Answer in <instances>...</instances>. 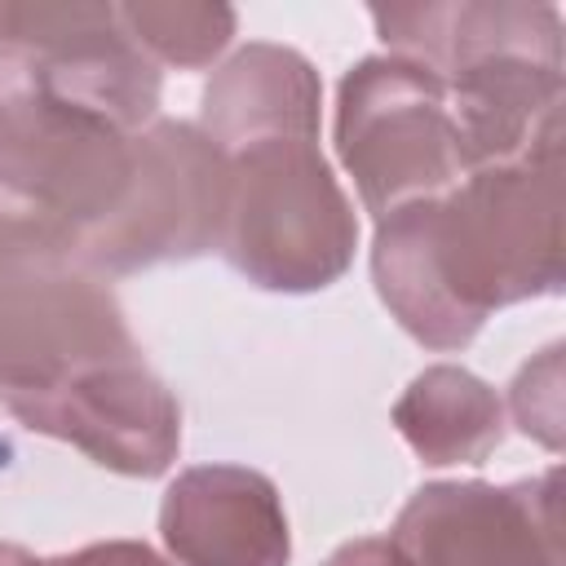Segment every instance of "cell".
<instances>
[{
  "label": "cell",
  "mask_w": 566,
  "mask_h": 566,
  "mask_svg": "<svg viewBox=\"0 0 566 566\" xmlns=\"http://www.w3.org/2000/svg\"><path fill=\"white\" fill-rule=\"evenodd\" d=\"M371 283L424 349H464L482 323L562 292V150L464 172L376 221Z\"/></svg>",
  "instance_id": "cell-1"
},
{
  "label": "cell",
  "mask_w": 566,
  "mask_h": 566,
  "mask_svg": "<svg viewBox=\"0 0 566 566\" xmlns=\"http://www.w3.org/2000/svg\"><path fill=\"white\" fill-rule=\"evenodd\" d=\"M133 177V133L0 53V265L75 261Z\"/></svg>",
  "instance_id": "cell-2"
},
{
  "label": "cell",
  "mask_w": 566,
  "mask_h": 566,
  "mask_svg": "<svg viewBox=\"0 0 566 566\" xmlns=\"http://www.w3.org/2000/svg\"><path fill=\"white\" fill-rule=\"evenodd\" d=\"M358 248V217L318 142L270 137L226 155L217 252L261 292L332 287Z\"/></svg>",
  "instance_id": "cell-3"
},
{
  "label": "cell",
  "mask_w": 566,
  "mask_h": 566,
  "mask_svg": "<svg viewBox=\"0 0 566 566\" xmlns=\"http://www.w3.org/2000/svg\"><path fill=\"white\" fill-rule=\"evenodd\" d=\"M332 142L376 221L464 177L447 80L398 53H371L340 75Z\"/></svg>",
  "instance_id": "cell-4"
},
{
  "label": "cell",
  "mask_w": 566,
  "mask_h": 566,
  "mask_svg": "<svg viewBox=\"0 0 566 566\" xmlns=\"http://www.w3.org/2000/svg\"><path fill=\"white\" fill-rule=\"evenodd\" d=\"M226 208V155L186 119H150L133 133V177L115 212L75 252L88 274H137L195 261L217 248Z\"/></svg>",
  "instance_id": "cell-5"
},
{
  "label": "cell",
  "mask_w": 566,
  "mask_h": 566,
  "mask_svg": "<svg viewBox=\"0 0 566 566\" xmlns=\"http://www.w3.org/2000/svg\"><path fill=\"white\" fill-rule=\"evenodd\" d=\"M142 358L115 292L75 261L0 265V398Z\"/></svg>",
  "instance_id": "cell-6"
},
{
  "label": "cell",
  "mask_w": 566,
  "mask_h": 566,
  "mask_svg": "<svg viewBox=\"0 0 566 566\" xmlns=\"http://www.w3.org/2000/svg\"><path fill=\"white\" fill-rule=\"evenodd\" d=\"M389 539L411 566H566L562 469L517 482H424Z\"/></svg>",
  "instance_id": "cell-7"
},
{
  "label": "cell",
  "mask_w": 566,
  "mask_h": 566,
  "mask_svg": "<svg viewBox=\"0 0 566 566\" xmlns=\"http://www.w3.org/2000/svg\"><path fill=\"white\" fill-rule=\"evenodd\" d=\"M0 53L124 133H142L159 111V66L124 35L115 4L0 0Z\"/></svg>",
  "instance_id": "cell-8"
},
{
  "label": "cell",
  "mask_w": 566,
  "mask_h": 566,
  "mask_svg": "<svg viewBox=\"0 0 566 566\" xmlns=\"http://www.w3.org/2000/svg\"><path fill=\"white\" fill-rule=\"evenodd\" d=\"M4 411L53 442H71L119 478H164L181 451V402L146 358L88 367L40 394L0 398Z\"/></svg>",
  "instance_id": "cell-9"
},
{
  "label": "cell",
  "mask_w": 566,
  "mask_h": 566,
  "mask_svg": "<svg viewBox=\"0 0 566 566\" xmlns=\"http://www.w3.org/2000/svg\"><path fill=\"white\" fill-rule=\"evenodd\" d=\"M159 539L172 566H287L292 526L274 478L248 464H190L159 500Z\"/></svg>",
  "instance_id": "cell-10"
},
{
  "label": "cell",
  "mask_w": 566,
  "mask_h": 566,
  "mask_svg": "<svg viewBox=\"0 0 566 566\" xmlns=\"http://www.w3.org/2000/svg\"><path fill=\"white\" fill-rule=\"evenodd\" d=\"M464 172L562 150V62L500 53L447 80Z\"/></svg>",
  "instance_id": "cell-11"
},
{
  "label": "cell",
  "mask_w": 566,
  "mask_h": 566,
  "mask_svg": "<svg viewBox=\"0 0 566 566\" xmlns=\"http://www.w3.org/2000/svg\"><path fill=\"white\" fill-rule=\"evenodd\" d=\"M367 13L389 53L424 62L442 80L500 53L562 62L557 4L451 0V4H371Z\"/></svg>",
  "instance_id": "cell-12"
},
{
  "label": "cell",
  "mask_w": 566,
  "mask_h": 566,
  "mask_svg": "<svg viewBox=\"0 0 566 566\" xmlns=\"http://www.w3.org/2000/svg\"><path fill=\"white\" fill-rule=\"evenodd\" d=\"M318 111L323 80L314 62L287 44L252 40L234 49L203 84L199 128L221 155H234L270 137L318 142Z\"/></svg>",
  "instance_id": "cell-13"
},
{
  "label": "cell",
  "mask_w": 566,
  "mask_h": 566,
  "mask_svg": "<svg viewBox=\"0 0 566 566\" xmlns=\"http://www.w3.org/2000/svg\"><path fill=\"white\" fill-rule=\"evenodd\" d=\"M398 438L433 469L482 464L504 442V398L455 363H433L398 394L389 411Z\"/></svg>",
  "instance_id": "cell-14"
},
{
  "label": "cell",
  "mask_w": 566,
  "mask_h": 566,
  "mask_svg": "<svg viewBox=\"0 0 566 566\" xmlns=\"http://www.w3.org/2000/svg\"><path fill=\"white\" fill-rule=\"evenodd\" d=\"M124 35L155 62L177 71H203L212 66L239 27V13L230 4H195V0H128L115 4Z\"/></svg>",
  "instance_id": "cell-15"
},
{
  "label": "cell",
  "mask_w": 566,
  "mask_h": 566,
  "mask_svg": "<svg viewBox=\"0 0 566 566\" xmlns=\"http://www.w3.org/2000/svg\"><path fill=\"white\" fill-rule=\"evenodd\" d=\"M504 416L517 424V433H526L531 442H539L544 451H562L566 442V389H562V340H553L548 349H539L531 363H522V371L509 385V407Z\"/></svg>",
  "instance_id": "cell-16"
},
{
  "label": "cell",
  "mask_w": 566,
  "mask_h": 566,
  "mask_svg": "<svg viewBox=\"0 0 566 566\" xmlns=\"http://www.w3.org/2000/svg\"><path fill=\"white\" fill-rule=\"evenodd\" d=\"M49 566H172V562L142 539H97L75 553L49 557Z\"/></svg>",
  "instance_id": "cell-17"
},
{
  "label": "cell",
  "mask_w": 566,
  "mask_h": 566,
  "mask_svg": "<svg viewBox=\"0 0 566 566\" xmlns=\"http://www.w3.org/2000/svg\"><path fill=\"white\" fill-rule=\"evenodd\" d=\"M323 566H411V562L398 553V544L389 535H358V539L336 544L323 557Z\"/></svg>",
  "instance_id": "cell-18"
},
{
  "label": "cell",
  "mask_w": 566,
  "mask_h": 566,
  "mask_svg": "<svg viewBox=\"0 0 566 566\" xmlns=\"http://www.w3.org/2000/svg\"><path fill=\"white\" fill-rule=\"evenodd\" d=\"M0 566H49V557H35L31 548H22V544H0Z\"/></svg>",
  "instance_id": "cell-19"
}]
</instances>
